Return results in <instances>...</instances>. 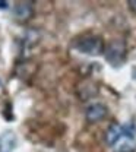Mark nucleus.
<instances>
[{"instance_id":"6","label":"nucleus","mask_w":136,"mask_h":152,"mask_svg":"<svg viewBox=\"0 0 136 152\" xmlns=\"http://www.w3.org/2000/svg\"><path fill=\"white\" fill-rule=\"evenodd\" d=\"M76 92H78V96L80 98V101H88L98 94V83L91 80V79H86V80L79 83Z\"/></svg>"},{"instance_id":"7","label":"nucleus","mask_w":136,"mask_h":152,"mask_svg":"<svg viewBox=\"0 0 136 152\" xmlns=\"http://www.w3.org/2000/svg\"><path fill=\"white\" fill-rule=\"evenodd\" d=\"M123 136H124V126H120L118 123H111L105 132V142L108 146L113 148Z\"/></svg>"},{"instance_id":"1","label":"nucleus","mask_w":136,"mask_h":152,"mask_svg":"<svg viewBox=\"0 0 136 152\" xmlns=\"http://www.w3.org/2000/svg\"><path fill=\"white\" fill-rule=\"evenodd\" d=\"M75 48L88 56H99V54H104L105 44H104V39L99 35L88 34V35L79 37L75 41Z\"/></svg>"},{"instance_id":"4","label":"nucleus","mask_w":136,"mask_h":152,"mask_svg":"<svg viewBox=\"0 0 136 152\" xmlns=\"http://www.w3.org/2000/svg\"><path fill=\"white\" fill-rule=\"evenodd\" d=\"M13 16L20 23L28 22L34 16V4H32V1H18L16 6L13 7Z\"/></svg>"},{"instance_id":"10","label":"nucleus","mask_w":136,"mask_h":152,"mask_svg":"<svg viewBox=\"0 0 136 152\" xmlns=\"http://www.w3.org/2000/svg\"><path fill=\"white\" fill-rule=\"evenodd\" d=\"M7 7H9L7 1H0V9H7Z\"/></svg>"},{"instance_id":"2","label":"nucleus","mask_w":136,"mask_h":152,"mask_svg":"<svg viewBox=\"0 0 136 152\" xmlns=\"http://www.w3.org/2000/svg\"><path fill=\"white\" fill-rule=\"evenodd\" d=\"M126 53H127V48H126L124 41H121V39H113V41H110L105 45V50H104L105 60L111 66H116V67H118L124 61Z\"/></svg>"},{"instance_id":"5","label":"nucleus","mask_w":136,"mask_h":152,"mask_svg":"<svg viewBox=\"0 0 136 152\" xmlns=\"http://www.w3.org/2000/svg\"><path fill=\"white\" fill-rule=\"evenodd\" d=\"M108 114V110L104 104H91L88 108H86V113H85V117H86V121L88 123H98L101 120H104Z\"/></svg>"},{"instance_id":"9","label":"nucleus","mask_w":136,"mask_h":152,"mask_svg":"<svg viewBox=\"0 0 136 152\" xmlns=\"http://www.w3.org/2000/svg\"><path fill=\"white\" fill-rule=\"evenodd\" d=\"M127 4H129V9H130L133 13H136V0H129Z\"/></svg>"},{"instance_id":"8","label":"nucleus","mask_w":136,"mask_h":152,"mask_svg":"<svg viewBox=\"0 0 136 152\" xmlns=\"http://www.w3.org/2000/svg\"><path fill=\"white\" fill-rule=\"evenodd\" d=\"M38 39H39V34L37 31L31 29V31L26 32V35H25L23 41H22V45H23V48H31V47H34L38 42Z\"/></svg>"},{"instance_id":"3","label":"nucleus","mask_w":136,"mask_h":152,"mask_svg":"<svg viewBox=\"0 0 136 152\" xmlns=\"http://www.w3.org/2000/svg\"><path fill=\"white\" fill-rule=\"evenodd\" d=\"M113 152H136L135 132L129 126L124 127V136L113 146Z\"/></svg>"}]
</instances>
